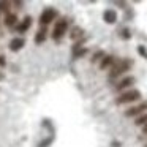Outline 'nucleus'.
Listing matches in <instances>:
<instances>
[{"instance_id":"20e7f679","label":"nucleus","mask_w":147,"mask_h":147,"mask_svg":"<svg viewBox=\"0 0 147 147\" xmlns=\"http://www.w3.org/2000/svg\"><path fill=\"white\" fill-rule=\"evenodd\" d=\"M59 18V11L55 10V8H45L43 10V13L40 14V19H38V22H40V26L41 27H46L48 24H51V22H54L55 19Z\"/></svg>"},{"instance_id":"f03ea898","label":"nucleus","mask_w":147,"mask_h":147,"mask_svg":"<svg viewBox=\"0 0 147 147\" xmlns=\"http://www.w3.org/2000/svg\"><path fill=\"white\" fill-rule=\"evenodd\" d=\"M141 92L138 89H128L125 92H122L120 95L115 98V105H128V103H133V101H138L141 98Z\"/></svg>"},{"instance_id":"ddd939ff","label":"nucleus","mask_w":147,"mask_h":147,"mask_svg":"<svg viewBox=\"0 0 147 147\" xmlns=\"http://www.w3.org/2000/svg\"><path fill=\"white\" fill-rule=\"evenodd\" d=\"M114 63H115V59H114V55H109V54H106L105 57L101 59V62H100V70H106V68L112 67Z\"/></svg>"},{"instance_id":"dca6fc26","label":"nucleus","mask_w":147,"mask_h":147,"mask_svg":"<svg viewBox=\"0 0 147 147\" xmlns=\"http://www.w3.org/2000/svg\"><path fill=\"white\" fill-rule=\"evenodd\" d=\"M11 10V3L10 2H0V13H5L8 14Z\"/></svg>"},{"instance_id":"a211bd4d","label":"nucleus","mask_w":147,"mask_h":147,"mask_svg":"<svg viewBox=\"0 0 147 147\" xmlns=\"http://www.w3.org/2000/svg\"><path fill=\"white\" fill-rule=\"evenodd\" d=\"M136 125H139V127H144V125H147V112L142 115H139V117H136V122H134Z\"/></svg>"},{"instance_id":"39448f33","label":"nucleus","mask_w":147,"mask_h":147,"mask_svg":"<svg viewBox=\"0 0 147 147\" xmlns=\"http://www.w3.org/2000/svg\"><path fill=\"white\" fill-rule=\"evenodd\" d=\"M147 112V100L146 101H141L138 106H133V108L127 109L125 111V115L127 117H139V115L146 114Z\"/></svg>"},{"instance_id":"f3484780","label":"nucleus","mask_w":147,"mask_h":147,"mask_svg":"<svg viewBox=\"0 0 147 147\" xmlns=\"http://www.w3.org/2000/svg\"><path fill=\"white\" fill-rule=\"evenodd\" d=\"M120 38L122 40H130L131 38V30L128 29V27H123V29L120 30Z\"/></svg>"},{"instance_id":"412c9836","label":"nucleus","mask_w":147,"mask_h":147,"mask_svg":"<svg viewBox=\"0 0 147 147\" xmlns=\"http://www.w3.org/2000/svg\"><path fill=\"white\" fill-rule=\"evenodd\" d=\"M142 133L147 134V125H144V127H142Z\"/></svg>"},{"instance_id":"9d476101","label":"nucleus","mask_w":147,"mask_h":147,"mask_svg":"<svg viewBox=\"0 0 147 147\" xmlns=\"http://www.w3.org/2000/svg\"><path fill=\"white\" fill-rule=\"evenodd\" d=\"M103 21H105L106 24H115L117 22V11L112 10V8L105 10V13H103Z\"/></svg>"},{"instance_id":"4468645a","label":"nucleus","mask_w":147,"mask_h":147,"mask_svg":"<svg viewBox=\"0 0 147 147\" xmlns=\"http://www.w3.org/2000/svg\"><path fill=\"white\" fill-rule=\"evenodd\" d=\"M105 51H96L95 54L92 55V59H90V62H92V63H96V62H101V59L105 57Z\"/></svg>"},{"instance_id":"4be33fe9","label":"nucleus","mask_w":147,"mask_h":147,"mask_svg":"<svg viewBox=\"0 0 147 147\" xmlns=\"http://www.w3.org/2000/svg\"><path fill=\"white\" fill-rule=\"evenodd\" d=\"M3 78H5V76H3V74H2V73H0V81L3 79Z\"/></svg>"},{"instance_id":"5701e85b","label":"nucleus","mask_w":147,"mask_h":147,"mask_svg":"<svg viewBox=\"0 0 147 147\" xmlns=\"http://www.w3.org/2000/svg\"><path fill=\"white\" fill-rule=\"evenodd\" d=\"M146 147H147V144H146Z\"/></svg>"},{"instance_id":"f257e3e1","label":"nucleus","mask_w":147,"mask_h":147,"mask_svg":"<svg viewBox=\"0 0 147 147\" xmlns=\"http://www.w3.org/2000/svg\"><path fill=\"white\" fill-rule=\"evenodd\" d=\"M133 67V60L131 59H122V60H115V63L109 70V81H114L120 74L127 73L130 68Z\"/></svg>"},{"instance_id":"7ed1b4c3","label":"nucleus","mask_w":147,"mask_h":147,"mask_svg":"<svg viewBox=\"0 0 147 147\" xmlns=\"http://www.w3.org/2000/svg\"><path fill=\"white\" fill-rule=\"evenodd\" d=\"M68 26H70V22H68L67 18H60V19L57 21V22L54 24V29H52V33H51V38L54 40L55 43H59L62 40V36L67 33L68 30Z\"/></svg>"},{"instance_id":"1a4fd4ad","label":"nucleus","mask_w":147,"mask_h":147,"mask_svg":"<svg viewBox=\"0 0 147 147\" xmlns=\"http://www.w3.org/2000/svg\"><path fill=\"white\" fill-rule=\"evenodd\" d=\"M48 36H49L48 27H40L35 33V43L36 45H41V43H45L46 40H48Z\"/></svg>"},{"instance_id":"2eb2a0df","label":"nucleus","mask_w":147,"mask_h":147,"mask_svg":"<svg viewBox=\"0 0 147 147\" xmlns=\"http://www.w3.org/2000/svg\"><path fill=\"white\" fill-rule=\"evenodd\" d=\"M87 51H89V49H87L86 46H84V48H79V49H76V51H73V57L74 59H81V57H84V55L87 54Z\"/></svg>"},{"instance_id":"f8f14e48","label":"nucleus","mask_w":147,"mask_h":147,"mask_svg":"<svg viewBox=\"0 0 147 147\" xmlns=\"http://www.w3.org/2000/svg\"><path fill=\"white\" fill-rule=\"evenodd\" d=\"M86 36V32H84V29H81L79 26H74L73 29H71L70 32V38L73 40V41H78V40L84 38Z\"/></svg>"},{"instance_id":"9b49d317","label":"nucleus","mask_w":147,"mask_h":147,"mask_svg":"<svg viewBox=\"0 0 147 147\" xmlns=\"http://www.w3.org/2000/svg\"><path fill=\"white\" fill-rule=\"evenodd\" d=\"M18 16H16V13H8V14H5V19H3V24L8 27V29H14V27L18 26Z\"/></svg>"},{"instance_id":"6ab92c4d","label":"nucleus","mask_w":147,"mask_h":147,"mask_svg":"<svg viewBox=\"0 0 147 147\" xmlns=\"http://www.w3.org/2000/svg\"><path fill=\"white\" fill-rule=\"evenodd\" d=\"M138 54H139L141 57L147 59V48H146V46H142V45H139V46H138Z\"/></svg>"},{"instance_id":"0eeeda50","label":"nucleus","mask_w":147,"mask_h":147,"mask_svg":"<svg viewBox=\"0 0 147 147\" xmlns=\"http://www.w3.org/2000/svg\"><path fill=\"white\" fill-rule=\"evenodd\" d=\"M24 46H26V40L21 38V36H16V38H11L10 45H8V48H10V51L18 52V51H21Z\"/></svg>"},{"instance_id":"aec40b11","label":"nucleus","mask_w":147,"mask_h":147,"mask_svg":"<svg viewBox=\"0 0 147 147\" xmlns=\"http://www.w3.org/2000/svg\"><path fill=\"white\" fill-rule=\"evenodd\" d=\"M5 65H7V59H5V55H0V67L3 68Z\"/></svg>"},{"instance_id":"423d86ee","label":"nucleus","mask_w":147,"mask_h":147,"mask_svg":"<svg viewBox=\"0 0 147 147\" xmlns=\"http://www.w3.org/2000/svg\"><path fill=\"white\" fill-rule=\"evenodd\" d=\"M30 26H32V16H26L22 21L18 22V26L14 27V30H16L18 33H26L27 30L30 29Z\"/></svg>"},{"instance_id":"6e6552de","label":"nucleus","mask_w":147,"mask_h":147,"mask_svg":"<svg viewBox=\"0 0 147 147\" xmlns=\"http://www.w3.org/2000/svg\"><path fill=\"white\" fill-rule=\"evenodd\" d=\"M134 81H136V79H134L133 76H125L123 79H120V81L117 82V86H115V90H117V92H122V90L128 89L130 86H133Z\"/></svg>"}]
</instances>
